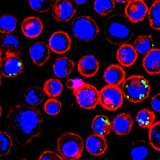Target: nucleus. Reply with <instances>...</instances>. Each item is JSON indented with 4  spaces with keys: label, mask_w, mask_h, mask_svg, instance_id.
<instances>
[{
    "label": "nucleus",
    "mask_w": 160,
    "mask_h": 160,
    "mask_svg": "<svg viewBox=\"0 0 160 160\" xmlns=\"http://www.w3.org/2000/svg\"><path fill=\"white\" fill-rule=\"evenodd\" d=\"M9 131L20 146H26L38 138L42 131L43 116L36 108L22 103L14 104L6 118Z\"/></svg>",
    "instance_id": "1"
},
{
    "label": "nucleus",
    "mask_w": 160,
    "mask_h": 160,
    "mask_svg": "<svg viewBox=\"0 0 160 160\" xmlns=\"http://www.w3.org/2000/svg\"><path fill=\"white\" fill-rule=\"evenodd\" d=\"M85 148L90 154L99 156L106 152L108 149V144L104 136L93 134L89 135L86 139Z\"/></svg>",
    "instance_id": "16"
},
{
    "label": "nucleus",
    "mask_w": 160,
    "mask_h": 160,
    "mask_svg": "<svg viewBox=\"0 0 160 160\" xmlns=\"http://www.w3.org/2000/svg\"><path fill=\"white\" fill-rule=\"evenodd\" d=\"M155 113L147 108H143L139 111L136 117L138 124L142 128L149 129L155 122Z\"/></svg>",
    "instance_id": "26"
},
{
    "label": "nucleus",
    "mask_w": 160,
    "mask_h": 160,
    "mask_svg": "<svg viewBox=\"0 0 160 160\" xmlns=\"http://www.w3.org/2000/svg\"><path fill=\"white\" fill-rule=\"evenodd\" d=\"M1 74L8 78H14L20 75L24 69V64L19 56L6 55L1 59Z\"/></svg>",
    "instance_id": "8"
},
{
    "label": "nucleus",
    "mask_w": 160,
    "mask_h": 160,
    "mask_svg": "<svg viewBox=\"0 0 160 160\" xmlns=\"http://www.w3.org/2000/svg\"><path fill=\"white\" fill-rule=\"evenodd\" d=\"M115 8V1L112 0H97L94 2V9L100 16H104L111 12Z\"/></svg>",
    "instance_id": "31"
},
{
    "label": "nucleus",
    "mask_w": 160,
    "mask_h": 160,
    "mask_svg": "<svg viewBox=\"0 0 160 160\" xmlns=\"http://www.w3.org/2000/svg\"><path fill=\"white\" fill-rule=\"evenodd\" d=\"M62 82L54 78L47 79L43 86V90L44 93L50 98H54L59 96L62 91Z\"/></svg>",
    "instance_id": "27"
},
{
    "label": "nucleus",
    "mask_w": 160,
    "mask_h": 160,
    "mask_svg": "<svg viewBox=\"0 0 160 160\" xmlns=\"http://www.w3.org/2000/svg\"><path fill=\"white\" fill-rule=\"evenodd\" d=\"M99 69V63L92 54H86L79 60L78 71L84 77L90 78L95 76Z\"/></svg>",
    "instance_id": "14"
},
{
    "label": "nucleus",
    "mask_w": 160,
    "mask_h": 160,
    "mask_svg": "<svg viewBox=\"0 0 160 160\" xmlns=\"http://www.w3.org/2000/svg\"><path fill=\"white\" fill-rule=\"evenodd\" d=\"M126 72L119 65L112 64L106 68L103 78L108 85L119 86L125 81Z\"/></svg>",
    "instance_id": "17"
},
{
    "label": "nucleus",
    "mask_w": 160,
    "mask_h": 160,
    "mask_svg": "<svg viewBox=\"0 0 160 160\" xmlns=\"http://www.w3.org/2000/svg\"><path fill=\"white\" fill-rule=\"evenodd\" d=\"M38 160H63V158L52 151H45L41 154Z\"/></svg>",
    "instance_id": "36"
},
{
    "label": "nucleus",
    "mask_w": 160,
    "mask_h": 160,
    "mask_svg": "<svg viewBox=\"0 0 160 160\" xmlns=\"http://www.w3.org/2000/svg\"><path fill=\"white\" fill-rule=\"evenodd\" d=\"M133 47L138 53L146 56L155 48V44L151 34L140 35L134 41Z\"/></svg>",
    "instance_id": "25"
},
{
    "label": "nucleus",
    "mask_w": 160,
    "mask_h": 160,
    "mask_svg": "<svg viewBox=\"0 0 160 160\" xmlns=\"http://www.w3.org/2000/svg\"><path fill=\"white\" fill-rule=\"evenodd\" d=\"M133 126V119L129 113L122 112L116 115L112 121V131L118 136L129 134Z\"/></svg>",
    "instance_id": "15"
},
{
    "label": "nucleus",
    "mask_w": 160,
    "mask_h": 160,
    "mask_svg": "<svg viewBox=\"0 0 160 160\" xmlns=\"http://www.w3.org/2000/svg\"><path fill=\"white\" fill-rule=\"evenodd\" d=\"M105 38L114 45L127 44L132 38V22L124 14H116L107 18L104 26Z\"/></svg>",
    "instance_id": "2"
},
{
    "label": "nucleus",
    "mask_w": 160,
    "mask_h": 160,
    "mask_svg": "<svg viewBox=\"0 0 160 160\" xmlns=\"http://www.w3.org/2000/svg\"><path fill=\"white\" fill-rule=\"evenodd\" d=\"M151 106L154 111L160 112V92L156 94L151 98Z\"/></svg>",
    "instance_id": "37"
},
{
    "label": "nucleus",
    "mask_w": 160,
    "mask_h": 160,
    "mask_svg": "<svg viewBox=\"0 0 160 160\" xmlns=\"http://www.w3.org/2000/svg\"><path fill=\"white\" fill-rule=\"evenodd\" d=\"M21 49L20 40L16 35L9 34L1 38V50L6 55L19 56Z\"/></svg>",
    "instance_id": "21"
},
{
    "label": "nucleus",
    "mask_w": 160,
    "mask_h": 160,
    "mask_svg": "<svg viewBox=\"0 0 160 160\" xmlns=\"http://www.w3.org/2000/svg\"><path fill=\"white\" fill-rule=\"evenodd\" d=\"M148 14L150 26L155 30L160 31V0L153 2Z\"/></svg>",
    "instance_id": "28"
},
{
    "label": "nucleus",
    "mask_w": 160,
    "mask_h": 160,
    "mask_svg": "<svg viewBox=\"0 0 160 160\" xmlns=\"http://www.w3.org/2000/svg\"><path fill=\"white\" fill-rule=\"evenodd\" d=\"M30 8L39 12L48 11L52 6V0H30L28 1Z\"/></svg>",
    "instance_id": "33"
},
{
    "label": "nucleus",
    "mask_w": 160,
    "mask_h": 160,
    "mask_svg": "<svg viewBox=\"0 0 160 160\" xmlns=\"http://www.w3.org/2000/svg\"><path fill=\"white\" fill-rule=\"evenodd\" d=\"M48 45L53 52L62 54L70 50L71 39L68 32L63 31H58L50 36Z\"/></svg>",
    "instance_id": "9"
},
{
    "label": "nucleus",
    "mask_w": 160,
    "mask_h": 160,
    "mask_svg": "<svg viewBox=\"0 0 160 160\" xmlns=\"http://www.w3.org/2000/svg\"><path fill=\"white\" fill-rule=\"evenodd\" d=\"M61 108V102L55 98L48 99L44 104V111L49 116H54L58 115L60 112Z\"/></svg>",
    "instance_id": "32"
},
{
    "label": "nucleus",
    "mask_w": 160,
    "mask_h": 160,
    "mask_svg": "<svg viewBox=\"0 0 160 160\" xmlns=\"http://www.w3.org/2000/svg\"><path fill=\"white\" fill-rule=\"evenodd\" d=\"M150 144L145 140L133 142L130 147V156L132 160H144L149 154Z\"/></svg>",
    "instance_id": "23"
},
{
    "label": "nucleus",
    "mask_w": 160,
    "mask_h": 160,
    "mask_svg": "<svg viewBox=\"0 0 160 160\" xmlns=\"http://www.w3.org/2000/svg\"><path fill=\"white\" fill-rule=\"evenodd\" d=\"M74 95L79 106L83 109H94L99 104V91L92 84L86 83Z\"/></svg>",
    "instance_id": "7"
},
{
    "label": "nucleus",
    "mask_w": 160,
    "mask_h": 160,
    "mask_svg": "<svg viewBox=\"0 0 160 160\" xmlns=\"http://www.w3.org/2000/svg\"><path fill=\"white\" fill-rule=\"evenodd\" d=\"M148 11V5L144 1H129L124 8V15L132 23H136L144 20Z\"/></svg>",
    "instance_id": "10"
},
{
    "label": "nucleus",
    "mask_w": 160,
    "mask_h": 160,
    "mask_svg": "<svg viewBox=\"0 0 160 160\" xmlns=\"http://www.w3.org/2000/svg\"><path fill=\"white\" fill-rule=\"evenodd\" d=\"M44 91L41 87L34 85L29 87L24 92V99L28 105L37 106L41 104L44 99Z\"/></svg>",
    "instance_id": "24"
},
{
    "label": "nucleus",
    "mask_w": 160,
    "mask_h": 160,
    "mask_svg": "<svg viewBox=\"0 0 160 160\" xmlns=\"http://www.w3.org/2000/svg\"><path fill=\"white\" fill-rule=\"evenodd\" d=\"M21 28L24 36L28 38L34 39L41 34L43 29V23L40 18L31 16L22 20Z\"/></svg>",
    "instance_id": "13"
},
{
    "label": "nucleus",
    "mask_w": 160,
    "mask_h": 160,
    "mask_svg": "<svg viewBox=\"0 0 160 160\" xmlns=\"http://www.w3.org/2000/svg\"><path fill=\"white\" fill-rule=\"evenodd\" d=\"M57 147L58 152L64 160H77L81 157L84 142L78 134L66 132L58 139Z\"/></svg>",
    "instance_id": "4"
},
{
    "label": "nucleus",
    "mask_w": 160,
    "mask_h": 160,
    "mask_svg": "<svg viewBox=\"0 0 160 160\" xmlns=\"http://www.w3.org/2000/svg\"><path fill=\"white\" fill-rule=\"evenodd\" d=\"M91 128L94 134L104 137L112 130V121L106 116L98 114L93 118Z\"/></svg>",
    "instance_id": "22"
},
{
    "label": "nucleus",
    "mask_w": 160,
    "mask_h": 160,
    "mask_svg": "<svg viewBox=\"0 0 160 160\" xmlns=\"http://www.w3.org/2000/svg\"><path fill=\"white\" fill-rule=\"evenodd\" d=\"M76 9L72 4L67 0H57L52 6L51 14L59 22H68L74 16Z\"/></svg>",
    "instance_id": "11"
},
{
    "label": "nucleus",
    "mask_w": 160,
    "mask_h": 160,
    "mask_svg": "<svg viewBox=\"0 0 160 160\" xmlns=\"http://www.w3.org/2000/svg\"><path fill=\"white\" fill-rule=\"evenodd\" d=\"M50 50L46 43L38 41L30 46L29 52L32 62L38 66H42L50 59Z\"/></svg>",
    "instance_id": "12"
},
{
    "label": "nucleus",
    "mask_w": 160,
    "mask_h": 160,
    "mask_svg": "<svg viewBox=\"0 0 160 160\" xmlns=\"http://www.w3.org/2000/svg\"><path fill=\"white\" fill-rule=\"evenodd\" d=\"M142 67L150 75L160 74V49L154 48L145 56L142 60Z\"/></svg>",
    "instance_id": "19"
},
{
    "label": "nucleus",
    "mask_w": 160,
    "mask_h": 160,
    "mask_svg": "<svg viewBox=\"0 0 160 160\" xmlns=\"http://www.w3.org/2000/svg\"><path fill=\"white\" fill-rule=\"evenodd\" d=\"M85 81L81 78H72L67 80L66 84L69 89L72 90L73 94L77 92L80 88H81L84 85H85Z\"/></svg>",
    "instance_id": "35"
},
{
    "label": "nucleus",
    "mask_w": 160,
    "mask_h": 160,
    "mask_svg": "<svg viewBox=\"0 0 160 160\" xmlns=\"http://www.w3.org/2000/svg\"><path fill=\"white\" fill-rule=\"evenodd\" d=\"M88 2L87 0H84V1H80V0H77V1H75L74 2L78 5V6H80V5H82L85 3H86Z\"/></svg>",
    "instance_id": "38"
},
{
    "label": "nucleus",
    "mask_w": 160,
    "mask_h": 160,
    "mask_svg": "<svg viewBox=\"0 0 160 160\" xmlns=\"http://www.w3.org/2000/svg\"><path fill=\"white\" fill-rule=\"evenodd\" d=\"M123 98L119 86L107 85L99 91V104L106 110L114 111L122 105Z\"/></svg>",
    "instance_id": "6"
},
{
    "label": "nucleus",
    "mask_w": 160,
    "mask_h": 160,
    "mask_svg": "<svg viewBox=\"0 0 160 160\" xmlns=\"http://www.w3.org/2000/svg\"><path fill=\"white\" fill-rule=\"evenodd\" d=\"M0 156H6L12 147V141L11 136L4 131L0 132Z\"/></svg>",
    "instance_id": "34"
},
{
    "label": "nucleus",
    "mask_w": 160,
    "mask_h": 160,
    "mask_svg": "<svg viewBox=\"0 0 160 160\" xmlns=\"http://www.w3.org/2000/svg\"><path fill=\"white\" fill-rule=\"evenodd\" d=\"M22 160H29V159H26V158H24V159H22Z\"/></svg>",
    "instance_id": "39"
},
{
    "label": "nucleus",
    "mask_w": 160,
    "mask_h": 160,
    "mask_svg": "<svg viewBox=\"0 0 160 160\" xmlns=\"http://www.w3.org/2000/svg\"><path fill=\"white\" fill-rule=\"evenodd\" d=\"M123 96L133 103L145 100L151 92L149 81L142 75L135 74L128 77L123 82L121 89Z\"/></svg>",
    "instance_id": "3"
},
{
    "label": "nucleus",
    "mask_w": 160,
    "mask_h": 160,
    "mask_svg": "<svg viewBox=\"0 0 160 160\" xmlns=\"http://www.w3.org/2000/svg\"><path fill=\"white\" fill-rule=\"evenodd\" d=\"M138 52L133 46L129 44H124L118 49L116 51V59L122 66L129 68L132 66L138 59Z\"/></svg>",
    "instance_id": "18"
},
{
    "label": "nucleus",
    "mask_w": 160,
    "mask_h": 160,
    "mask_svg": "<svg viewBox=\"0 0 160 160\" xmlns=\"http://www.w3.org/2000/svg\"><path fill=\"white\" fill-rule=\"evenodd\" d=\"M17 24L18 20L14 16L4 14L0 18V32L9 34L16 29Z\"/></svg>",
    "instance_id": "29"
},
{
    "label": "nucleus",
    "mask_w": 160,
    "mask_h": 160,
    "mask_svg": "<svg viewBox=\"0 0 160 160\" xmlns=\"http://www.w3.org/2000/svg\"><path fill=\"white\" fill-rule=\"evenodd\" d=\"M148 139L151 147L160 151V121L155 122L149 128Z\"/></svg>",
    "instance_id": "30"
},
{
    "label": "nucleus",
    "mask_w": 160,
    "mask_h": 160,
    "mask_svg": "<svg viewBox=\"0 0 160 160\" xmlns=\"http://www.w3.org/2000/svg\"><path fill=\"white\" fill-rule=\"evenodd\" d=\"M76 63L68 57L63 56L58 58L54 62L52 69L56 76L64 79L70 75Z\"/></svg>",
    "instance_id": "20"
},
{
    "label": "nucleus",
    "mask_w": 160,
    "mask_h": 160,
    "mask_svg": "<svg viewBox=\"0 0 160 160\" xmlns=\"http://www.w3.org/2000/svg\"><path fill=\"white\" fill-rule=\"evenodd\" d=\"M99 31L95 20L89 16L77 17L71 23L73 36L83 42L92 41L98 36Z\"/></svg>",
    "instance_id": "5"
}]
</instances>
